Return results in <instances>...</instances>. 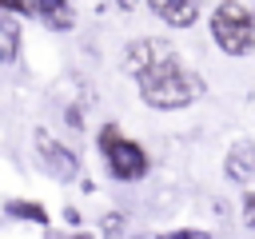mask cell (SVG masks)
I'll list each match as a JSON object with an SVG mask.
<instances>
[{"mask_svg":"<svg viewBox=\"0 0 255 239\" xmlns=\"http://www.w3.org/2000/svg\"><path fill=\"white\" fill-rule=\"evenodd\" d=\"M135 92L151 112H183L207 92V84L195 68L183 64V56H171V60L147 68L143 76H135Z\"/></svg>","mask_w":255,"mask_h":239,"instance_id":"6da1fadb","label":"cell"},{"mask_svg":"<svg viewBox=\"0 0 255 239\" xmlns=\"http://www.w3.org/2000/svg\"><path fill=\"white\" fill-rule=\"evenodd\" d=\"M96 151H100V159H104V167H108V175L116 179V183H139L147 171H151V155H147V147L139 143V139H131L120 123H100V131H96Z\"/></svg>","mask_w":255,"mask_h":239,"instance_id":"7a4b0ae2","label":"cell"},{"mask_svg":"<svg viewBox=\"0 0 255 239\" xmlns=\"http://www.w3.org/2000/svg\"><path fill=\"white\" fill-rule=\"evenodd\" d=\"M207 32H211V44L231 60L255 52V12L239 0H219L207 16Z\"/></svg>","mask_w":255,"mask_h":239,"instance_id":"3957f363","label":"cell"},{"mask_svg":"<svg viewBox=\"0 0 255 239\" xmlns=\"http://www.w3.org/2000/svg\"><path fill=\"white\" fill-rule=\"evenodd\" d=\"M32 151H36L40 167H44L52 179L72 183V179L80 175V155H76V151H72L64 139H56L48 127H32Z\"/></svg>","mask_w":255,"mask_h":239,"instance_id":"277c9868","label":"cell"},{"mask_svg":"<svg viewBox=\"0 0 255 239\" xmlns=\"http://www.w3.org/2000/svg\"><path fill=\"white\" fill-rule=\"evenodd\" d=\"M171 56H179V48H175L171 40H159V36H135V40L124 48V72L135 80V76H143L147 68H155V64H163V60H171Z\"/></svg>","mask_w":255,"mask_h":239,"instance_id":"5b68a950","label":"cell"},{"mask_svg":"<svg viewBox=\"0 0 255 239\" xmlns=\"http://www.w3.org/2000/svg\"><path fill=\"white\" fill-rule=\"evenodd\" d=\"M143 4H147V12H151L155 20H163V24L175 28V32L195 28V24H199V12H203L199 0H143Z\"/></svg>","mask_w":255,"mask_h":239,"instance_id":"8992f818","label":"cell"},{"mask_svg":"<svg viewBox=\"0 0 255 239\" xmlns=\"http://www.w3.org/2000/svg\"><path fill=\"white\" fill-rule=\"evenodd\" d=\"M223 175H227L231 183H239V187H251V179H255V143H251V139H239V143L227 147V155H223Z\"/></svg>","mask_w":255,"mask_h":239,"instance_id":"52a82bcc","label":"cell"},{"mask_svg":"<svg viewBox=\"0 0 255 239\" xmlns=\"http://www.w3.org/2000/svg\"><path fill=\"white\" fill-rule=\"evenodd\" d=\"M32 16L52 28V32H72L76 28V8L72 0H32Z\"/></svg>","mask_w":255,"mask_h":239,"instance_id":"ba28073f","label":"cell"},{"mask_svg":"<svg viewBox=\"0 0 255 239\" xmlns=\"http://www.w3.org/2000/svg\"><path fill=\"white\" fill-rule=\"evenodd\" d=\"M4 215L8 219H20V223H36V227H48L52 215L40 199H4Z\"/></svg>","mask_w":255,"mask_h":239,"instance_id":"9c48e42d","label":"cell"},{"mask_svg":"<svg viewBox=\"0 0 255 239\" xmlns=\"http://www.w3.org/2000/svg\"><path fill=\"white\" fill-rule=\"evenodd\" d=\"M0 60L4 64H16L20 60V16L16 12H4L0 16Z\"/></svg>","mask_w":255,"mask_h":239,"instance_id":"30bf717a","label":"cell"},{"mask_svg":"<svg viewBox=\"0 0 255 239\" xmlns=\"http://www.w3.org/2000/svg\"><path fill=\"white\" fill-rule=\"evenodd\" d=\"M100 231H104V235H120V231H128V219H124L120 211H108V215L100 219Z\"/></svg>","mask_w":255,"mask_h":239,"instance_id":"8fae6325","label":"cell"},{"mask_svg":"<svg viewBox=\"0 0 255 239\" xmlns=\"http://www.w3.org/2000/svg\"><path fill=\"white\" fill-rule=\"evenodd\" d=\"M243 227L255 231V191H251V187L243 191Z\"/></svg>","mask_w":255,"mask_h":239,"instance_id":"7c38bea8","label":"cell"},{"mask_svg":"<svg viewBox=\"0 0 255 239\" xmlns=\"http://www.w3.org/2000/svg\"><path fill=\"white\" fill-rule=\"evenodd\" d=\"M4 12H16V16H32V0H0Z\"/></svg>","mask_w":255,"mask_h":239,"instance_id":"4fadbf2b","label":"cell"},{"mask_svg":"<svg viewBox=\"0 0 255 239\" xmlns=\"http://www.w3.org/2000/svg\"><path fill=\"white\" fill-rule=\"evenodd\" d=\"M64 120H68V127H72V131H84V112H80L76 104H72V108L64 112Z\"/></svg>","mask_w":255,"mask_h":239,"instance_id":"5bb4252c","label":"cell"},{"mask_svg":"<svg viewBox=\"0 0 255 239\" xmlns=\"http://www.w3.org/2000/svg\"><path fill=\"white\" fill-rule=\"evenodd\" d=\"M171 235H175V239H199V235H207V231H203V227H175Z\"/></svg>","mask_w":255,"mask_h":239,"instance_id":"9a60e30c","label":"cell"},{"mask_svg":"<svg viewBox=\"0 0 255 239\" xmlns=\"http://www.w3.org/2000/svg\"><path fill=\"white\" fill-rule=\"evenodd\" d=\"M64 219H68L72 227H80V211H76V207H64Z\"/></svg>","mask_w":255,"mask_h":239,"instance_id":"2e32d148","label":"cell"},{"mask_svg":"<svg viewBox=\"0 0 255 239\" xmlns=\"http://www.w3.org/2000/svg\"><path fill=\"white\" fill-rule=\"evenodd\" d=\"M135 4H139V0H116V8H124V12H131Z\"/></svg>","mask_w":255,"mask_h":239,"instance_id":"e0dca14e","label":"cell"}]
</instances>
